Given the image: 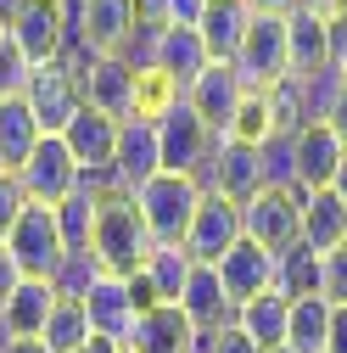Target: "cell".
<instances>
[{"label":"cell","mask_w":347,"mask_h":353,"mask_svg":"<svg viewBox=\"0 0 347 353\" xmlns=\"http://www.w3.org/2000/svg\"><path fill=\"white\" fill-rule=\"evenodd\" d=\"M62 39H67V17L62 6H51V0H28V6L12 17V46L28 68H51L62 62Z\"/></svg>","instance_id":"30bf717a"},{"label":"cell","mask_w":347,"mask_h":353,"mask_svg":"<svg viewBox=\"0 0 347 353\" xmlns=\"http://www.w3.org/2000/svg\"><path fill=\"white\" fill-rule=\"evenodd\" d=\"M28 208V196H23V185H17V174L12 168H0V241L12 236V225H17V213Z\"/></svg>","instance_id":"f35d334b"},{"label":"cell","mask_w":347,"mask_h":353,"mask_svg":"<svg viewBox=\"0 0 347 353\" xmlns=\"http://www.w3.org/2000/svg\"><path fill=\"white\" fill-rule=\"evenodd\" d=\"M96 208H101V191L78 174V191L56 202V230H62L67 252H90V241H96Z\"/></svg>","instance_id":"f1b7e54d"},{"label":"cell","mask_w":347,"mask_h":353,"mask_svg":"<svg viewBox=\"0 0 347 353\" xmlns=\"http://www.w3.org/2000/svg\"><path fill=\"white\" fill-rule=\"evenodd\" d=\"M62 17L96 57H118L123 39L135 34V0H67Z\"/></svg>","instance_id":"ba28073f"},{"label":"cell","mask_w":347,"mask_h":353,"mask_svg":"<svg viewBox=\"0 0 347 353\" xmlns=\"http://www.w3.org/2000/svg\"><path fill=\"white\" fill-rule=\"evenodd\" d=\"M286 39H291V79H308L319 68H330V23L314 12H291L286 17Z\"/></svg>","instance_id":"4316f807"},{"label":"cell","mask_w":347,"mask_h":353,"mask_svg":"<svg viewBox=\"0 0 347 353\" xmlns=\"http://www.w3.org/2000/svg\"><path fill=\"white\" fill-rule=\"evenodd\" d=\"M275 135V107H269V90H241L235 101V118L224 129V141H241V146H264Z\"/></svg>","instance_id":"d6a6232c"},{"label":"cell","mask_w":347,"mask_h":353,"mask_svg":"<svg viewBox=\"0 0 347 353\" xmlns=\"http://www.w3.org/2000/svg\"><path fill=\"white\" fill-rule=\"evenodd\" d=\"M6 353H51V347L39 342V336H12V342H6Z\"/></svg>","instance_id":"c3c4849f"},{"label":"cell","mask_w":347,"mask_h":353,"mask_svg":"<svg viewBox=\"0 0 347 353\" xmlns=\"http://www.w3.org/2000/svg\"><path fill=\"white\" fill-rule=\"evenodd\" d=\"M196 353H264L252 336H241L235 325H224V331H202L196 336Z\"/></svg>","instance_id":"60d3db41"},{"label":"cell","mask_w":347,"mask_h":353,"mask_svg":"<svg viewBox=\"0 0 347 353\" xmlns=\"http://www.w3.org/2000/svg\"><path fill=\"white\" fill-rule=\"evenodd\" d=\"M191 252L185 247H168V241H157L151 252H146V263L129 281H135V297H140V308H151V303H180V292H185V275H191Z\"/></svg>","instance_id":"d6986e66"},{"label":"cell","mask_w":347,"mask_h":353,"mask_svg":"<svg viewBox=\"0 0 347 353\" xmlns=\"http://www.w3.org/2000/svg\"><path fill=\"white\" fill-rule=\"evenodd\" d=\"M297 6H302V12H314V17H325V23H336L347 0H297Z\"/></svg>","instance_id":"f6af8a7d"},{"label":"cell","mask_w":347,"mask_h":353,"mask_svg":"<svg viewBox=\"0 0 347 353\" xmlns=\"http://www.w3.org/2000/svg\"><path fill=\"white\" fill-rule=\"evenodd\" d=\"M325 353H347V303L330 308V342H325Z\"/></svg>","instance_id":"ee69618b"},{"label":"cell","mask_w":347,"mask_h":353,"mask_svg":"<svg viewBox=\"0 0 347 353\" xmlns=\"http://www.w3.org/2000/svg\"><path fill=\"white\" fill-rule=\"evenodd\" d=\"M325 342H330V303L325 297H291L286 347L291 353H325Z\"/></svg>","instance_id":"4dcf8cb0"},{"label":"cell","mask_w":347,"mask_h":353,"mask_svg":"<svg viewBox=\"0 0 347 353\" xmlns=\"http://www.w3.org/2000/svg\"><path fill=\"white\" fill-rule=\"evenodd\" d=\"M23 281H28V275H23V263L12 258V247H6V241H0V308L12 303V292H17Z\"/></svg>","instance_id":"b9f144b4"},{"label":"cell","mask_w":347,"mask_h":353,"mask_svg":"<svg viewBox=\"0 0 347 353\" xmlns=\"http://www.w3.org/2000/svg\"><path fill=\"white\" fill-rule=\"evenodd\" d=\"M180 314L196 325V331H224L235 320V303L224 297V281L213 263H191L185 275V292H180Z\"/></svg>","instance_id":"ffe728a7"},{"label":"cell","mask_w":347,"mask_h":353,"mask_svg":"<svg viewBox=\"0 0 347 353\" xmlns=\"http://www.w3.org/2000/svg\"><path fill=\"white\" fill-rule=\"evenodd\" d=\"M302 247L308 252H336L347 247V202L325 185V191H302Z\"/></svg>","instance_id":"603a6c76"},{"label":"cell","mask_w":347,"mask_h":353,"mask_svg":"<svg viewBox=\"0 0 347 353\" xmlns=\"http://www.w3.org/2000/svg\"><path fill=\"white\" fill-rule=\"evenodd\" d=\"M151 174H162L157 123H151V118H123V123H118V157H112V191L135 196Z\"/></svg>","instance_id":"4fadbf2b"},{"label":"cell","mask_w":347,"mask_h":353,"mask_svg":"<svg viewBox=\"0 0 347 353\" xmlns=\"http://www.w3.org/2000/svg\"><path fill=\"white\" fill-rule=\"evenodd\" d=\"M51 6H67V0H51Z\"/></svg>","instance_id":"9f6ffc18"},{"label":"cell","mask_w":347,"mask_h":353,"mask_svg":"<svg viewBox=\"0 0 347 353\" xmlns=\"http://www.w3.org/2000/svg\"><path fill=\"white\" fill-rule=\"evenodd\" d=\"M157 157H162V174H196L207 168V157H213V146H219V135L191 112V101L180 96L174 107H162L157 118Z\"/></svg>","instance_id":"277c9868"},{"label":"cell","mask_w":347,"mask_h":353,"mask_svg":"<svg viewBox=\"0 0 347 353\" xmlns=\"http://www.w3.org/2000/svg\"><path fill=\"white\" fill-rule=\"evenodd\" d=\"M28 79H34V68L17 57V46H6V51H0V101H6V96H23Z\"/></svg>","instance_id":"ab89813d"},{"label":"cell","mask_w":347,"mask_h":353,"mask_svg":"<svg viewBox=\"0 0 347 353\" xmlns=\"http://www.w3.org/2000/svg\"><path fill=\"white\" fill-rule=\"evenodd\" d=\"M336 135H341V146H347V79H341V96H336V107H330V118H325Z\"/></svg>","instance_id":"bcb514c9"},{"label":"cell","mask_w":347,"mask_h":353,"mask_svg":"<svg viewBox=\"0 0 347 353\" xmlns=\"http://www.w3.org/2000/svg\"><path fill=\"white\" fill-rule=\"evenodd\" d=\"M241 336H252L257 347H286V325H291V297H280L275 286L264 297H246L230 320Z\"/></svg>","instance_id":"484cf974"},{"label":"cell","mask_w":347,"mask_h":353,"mask_svg":"<svg viewBox=\"0 0 347 353\" xmlns=\"http://www.w3.org/2000/svg\"><path fill=\"white\" fill-rule=\"evenodd\" d=\"M196 325L180 314V303H151L135 314V331H129V353H196Z\"/></svg>","instance_id":"2e32d148"},{"label":"cell","mask_w":347,"mask_h":353,"mask_svg":"<svg viewBox=\"0 0 347 353\" xmlns=\"http://www.w3.org/2000/svg\"><path fill=\"white\" fill-rule=\"evenodd\" d=\"M118 353H129V347H118Z\"/></svg>","instance_id":"6f0895ef"},{"label":"cell","mask_w":347,"mask_h":353,"mask_svg":"<svg viewBox=\"0 0 347 353\" xmlns=\"http://www.w3.org/2000/svg\"><path fill=\"white\" fill-rule=\"evenodd\" d=\"M39 342H45L51 353H73L90 342V314H84L78 297H56L51 314H45V331H39Z\"/></svg>","instance_id":"1f68e13d"},{"label":"cell","mask_w":347,"mask_h":353,"mask_svg":"<svg viewBox=\"0 0 347 353\" xmlns=\"http://www.w3.org/2000/svg\"><path fill=\"white\" fill-rule=\"evenodd\" d=\"M12 46V28H6V17H0V51H6Z\"/></svg>","instance_id":"f5cc1de1"},{"label":"cell","mask_w":347,"mask_h":353,"mask_svg":"<svg viewBox=\"0 0 347 353\" xmlns=\"http://www.w3.org/2000/svg\"><path fill=\"white\" fill-rule=\"evenodd\" d=\"M213 270H219V281H224V297L241 308L246 297H264L275 286V252L241 236L235 247H224V258L213 263Z\"/></svg>","instance_id":"ac0fdd59"},{"label":"cell","mask_w":347,"mask_h":353,"mask_svg":"<svg viewBox=\"0 0 347 353\" xmlns=\"http://www.w3.org/2000/svg\"><path fill=\"white\" fill-rule=\"evenodd\" d=\"M275 292L280 297H319V252H308V247H286L280 258H275Z\"/></svg>","instance_id":"836d02e7"},{"label":"cell","mask_w":347,"mask_h":353,"mask_svg":"<svg viewBox=\"0 0 347 353\" xmlns=\"http://www.w3.org/2000/svg\"><path fill=\"white\" fill-rule=\"evenodd\" d=\"M84 314H90V336L123 347L129 331H135V314H140L135 281H129V275H101L90 292H84Z\"/></svg>","instance_id":"9c48e42d"},{"label":"cell","mask_w":347,"mask_h":353,"mask_svg":"<svg viewBox=\"0 0 347 353\" xmlns=\"http://www.w3.org/2000/svg\"><path fill=\"white\" fill-rule=\"evenodd\" d=\"M6 247H12V258L23 263V275L28 281H51L56 275V263H62V230H56V208H45V202H28L23 213H17V225H12V236H6Z\"/></svg>","instance_id":"8992f818"},{"label":"cell","mask_w":347,"mask_h":353,"mask_svg":"<svg viewBox=\"0 0 347 353\" xmlns=\"http://www.w3.org/2000/svg\"><path fill=\"white\" fill-rule=\"evenodd\" d=\"M330 191L347 202V152H341V168H336V180H330Z\"/></svg>","instance_id":"f907efd6"},{"label":"cell","mask_w":347,"mask_h":353,"mask_svg":"<svg viewBox=\"0 0 347 353\" xmlns=\"http://www.w3.org/2000/svg\"><path fill=\"white\" fill-rule=\"evenodd\" d=\"M235 79L246 90H269V84L291 79V39H286V17H269V12H252L246 23V39L235 51Z\"/></svg>","instance_id":"3957f363"},{"label":"cell","mask_w":347,"mask_h":353,"mask_svg":"<svg viewBox=\"0 0 347 353\" xmlns=\"http://www.w3.org/2000/svg\"><path fill=\"white\" fill-rule=\"evenodd\" d=\"M264 353H291V347H264Z\"/></svg>","instance_id":"11a10c76"},{"label":"cell","mask_w":347,"mask_h":353,"mask_svg":"<svg viewBox=\"0 0 347 353\" xmlns=\"http://www.w3.org/2000/svg\"><path fill=\"white\" fill-rule=\"evenodd\" d=\"M257 168H264V185H275V191H297V135L275 129V135L257 146Z\"/></svg>","instance_id":"e575fe53"},{"label":"cell","mask_w":347,"mask_h":353,"mask_svg":"<svg viewBox=\"0 0 347 353\" xmlns=\"http://www.w3.org/2000/svg\"><path fill=\"white\" fill-rule=\"evenodd\" d=\"M62 141L78 163V174H96V180H112V157H118V118L96 112V107H78L62 129Z\"/></svg>","instance_id":"8fae6325"},{"label":"cell","mask_w":347,"mask_h":353,"mask_svg":"<svg viewBox=\"0 0 347 353\" xmlns=\"http://www.w3.org/2000/svg\"><path fill=\"white\" fill-rule=\"evenodd\" d=\"M207 62H213V57H207V46H202V34H196V28H162V34H157L151 68H157L162 79H174L180 90H191V79H196Z\"/></svg>","instance_id":"d4e9b609"},{"label":"cell","mask_w":347,"mask_h":353,"mask_svg":"<svg viewBox=\"0 0 347 353\" xmlns=\"http://www.w3.org/2000/svg\"><path fill=\"white\" fill-rule=\"evenodd\" d=\"M235 241H241V208H235L230 196H219V191H207L180 247H185L196 263H219L224 247H235Z\"/></svg>","instance_id":"5bb4252c"},{"label":"cell","mask_w":347,"mask_h":353,"mask_svg":"<svg viewBox=\"0 0 347 353\" xmlns=\"http://www.w3.org/2000/svg\"><path fill=\"white\" fill-rule=\"evenodd\" d=\"M241 236L257 241V247H269L275 258L286 247H297L302 241V191H275V185L252 191L241 202Z\"/></svg>","instance_id":"5b68a950"},{"label":"cell","mask_w":347,"mask_h":353,"mask_svg":"<svg viewBox=\"0 0 347 353\" xmlns=\"http://www.w3.org/2000/svg\"><path fill=\"white\" fill-rule=\"evenodd\" d=\"M241 90L246 84L235 79V68L230 62H207L196 79H191V90H185V101H191V112L213 129V135L224 141V129H230V118H235V101H241Z\"/></svg>","instance_id":"e0dca14e"},{"label":"cell","mask_w":347,"mask_h":353,"mask_svg":"<svg viewBox=\"0 0 347 353\" xmlns=\"http://www.w3.org/2000/svg\"><path fill=\"white\" fill-rule=\"evenodd\" d=\"M23 6H28V0H0V17H6V28H12V17H17Z\"/></svg>","instance_id":"816d5d0a"},{"label":"cell","mask_w":347,"mask_h":353,"mask_svg":"<svg viewBox=\"0 0 347 353\" xmlns=\"http://www.w3.org/2000/svg\"><path fill=\"white\" fill-rule=\"evenodd\" d=\"M39 135H45V129H39V118L28 112V101L23 96H6L0 101V168H23L28 163V152L39 146Z\"/></svg>","instance_id":"83f0119b"},{"label":"cell","mask_w":347,"mask_h":353,"mask_svg":"<svg viewBox=\"0 0 347 353\" xmlns=\"http://www.w3.org/2000/svg\"><path fill=\"white\" fill-rule=\"evenodd\" d=\"M341 68H319V73H308V79H297L302 84V118L308 123H325L330 118V107H336V96H341Z\"/></svg>","instance_id":"8d00e7d4"},{"label":"cell","mask_w":347,"mask_h":353,"mask_svg":"<svg viewBox=\"0 0 347 353\" xmlns=\"http://www.w3.org/2000/svg\"><path fill=\"white\" fill-rule=\"evenodd\" d=\"M319 297H325L330 308L347 303V247H336V252L319 258Z\"/></svg>","instance_id":"74e56055"},{"label":"cell","mask_w":347,"mask_h":353,"mask_svg":"<svg viewBox=\"0 0 347 353\" xmlns=\"http://www.w3.org/2000/svg\"><path fill=\"white\" fill-rule=\"evenodd\" d=\"M151 247H157V241H151V230H146V219H140L135 196L101 191V208H96V241H90V252H96L101 270H107V275H135Z\"/></svg>","instance_id":"6da1fadb"},{"label":"cell","mask_w":347,"mask_h":353,"mask_svg":"<svg viewBox=\"0 0 347 353\" xmlns=\"http://www.w3.org/2000/svg\"><path fill=\"white\" fill-rule=\"evenodd\" d=\"M23 101H28V112L39 118V129H45V135H62L67 118L84 107V84H78L62 62H51V68H34Z\"/></svg>","instance_id":"7c38bea8"},{"label":"cell","mask_w":347,"mask_h":353,"mask_svg":"<svg viewBox=\"0 0 347 353\" xmlns=\"http://www.w3.org/2000/svg\"><path fill=\"white\" fill-rule=\"evenodd\" d=\"M202 180H191V174H151V180L135 191V208L146 219V230L151 241H168V247H180L185 230H191V219L202 208Z\"/></svg>","instance_id":"7a4b0ae2"},{"label":"cell","mask_w":347,"mask_h":353,"mask_svg":"<svg viewBox=\"0 0 347 353\" xmlns=\"http://www.w3.org/2000/svg\"><path fill=\"white\" fill-rule=\"evenodd\" d=\"M6 342H12V331H6V325H0V353H6Z\"/></svg>","instance_id":"db71d44e"},{"label":"cell","mask_w":347,"mask_h":353,"mask_svg":"<svg viewBox=\"0 0 347 353\" xmlns=\"http://www.w3.org/2000/svg\"><path fill=\"white\" fill-rule=\"evenodd\" d=\"M202 6H207V0H162V17H168V28H196Z\"/></svg>","instance_id":"7bdbcfd3"},{"label":"cell","mask_w":347,"mask_h":353,"mask_svg":"<svg viewBox=\"0 0 347 353\" xmlns=\"http://www.w3.org/2000/svg\"><path fill=\"white\" fill-rule=\"evenodd\" d=\"M252 12H269V17H291L297 12V0H246Z\"/></svg>","instance_id":"7dc6e473"},{"label":"cell","mask_w":347,"mask_h":353,"mask_svg":"<svg viewBox=\"0 0 347 353\" xmlns=\"http://www.w3.org/2000/svg\"><path fill=\"white\" fill-rule=\"evenodd\" d=\"M341 135L330 123H302L297 129V191H325L341 168Z\"/></svg>","instance_id":"7402d4cb"},{"label":"cell","mask_w":347,"mask_h":353,"mask_svg":"<svg viewBox=\"0 0 347 353\" xmlns=\"http://www.w3.org/2000/svg\"><path fill=\"white\" fill-rule=\"evenodd\" d=\"M73 353H118V342H101V336H90L84 347H73Z\"/></svg>","instance_id":"681fc988"},{"label":"cell","mask_w":347,"mask_h":353,"mask_svg":"<svg viewBox=\"0 0 347 353\" xmlns=\"http://www.w3.org/2000/svg\"><path fill=\"white\" fill-rule=\"evenodd\" d=\"M202 191H219L230 196L235 208L252 196V191H264V168H257V146H241V141H219L207 157V168L196 174Z\"/></svg>","instance_id":"9a60e30c"},{"label":"cell","mask_w":347,"mask_h":353,"mask_svg":"<svg viewBox=\"0 0 347 353\" xmlns=\"http://www.w3.org/2000/svg\"><path fill=\"white\" fill-rule=\"evenodd\" d=\"M101 275H107V270L96 263V252H62L56 275H51V292H56V297H78V303H84V292H90Z\"/></svg>","instance_id":"d590c367"},{"label":"cell","mask_w":347,"mask_h":353,"mask_svg":"<svg viewBox=\"0 0 347 353\" xmlns=\"http://www.w3.org/2000/svg\"><path fill=\"white\" fill-rule=\"evenodd\" d=\"M84 84V107H96L107 118H135V68L123 57H96V68L78 79Z\"/></svg>","instance_id":"44dd1931"},{"label":"cell","mask_w":347,"mask_h":353,"mask_svg":"<svg viewBox=\"0 0 347 353\" xmlns=\"http://www.w3.org/2000/svg\"><path fill=\"white\" fill-rule=\"evenodd\" d=\"M17 185H23L28 202H45V208H56L62 196H73L78 191V163H73L67 141L62 135H39V146L17 168Z\"/></svg>","instance_id":"52a82bcc"},{"label":"cell","mask_w":347,"mask_h":353,"mask_svg":"<svg viewBox=\"0 0 347 353\" xmlns=\"http://www.w3.org/2000/svg\"><path fill=\"white\" fill-rule=\"evenodd\" d=\"M246 23H252V6H246V0H207V6H202V23H196L207 57H213V62H235L241 39H246Z\"/></svg>","instance_id":"cb8c5ba5"},{"label":"cell","mask_w":347,"mask_h":353,"mask_svg":"<svg viewBox=\"0 0 347 353\" xmlns=\"http://www.w3.org/2000/svg\"><path fill=\"white\" fill-rule=\"evenodd\" d=\"M51 303H56L51 281H23V286L12 292V303L0 308V325H6L12 336H39V331H45V314H51Z\"/></svg>","instance_id":"f546056e"}]
</instances>
